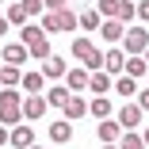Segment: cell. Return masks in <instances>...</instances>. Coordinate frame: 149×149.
Wrapping results in <instances>:
<instances>
[{"label": "cell", "instance_id": "1", "mask_svg": "<svg viewBox=\"0 0 149 149\" xmlns=\"http://www.w3.org/2000/svg\"><path fill=\"white\" fill-rule=\"evenodd\" d=\"M118 46H123V54H126V57H141V54H145V46H149V27H145V23H130Z\"/></svg>", "mask_w": 149, "mask_h": 149}, {"label": "cell", "instance_id": "2", "mask_svg": "<svg viewBox=\"0 0 149 149\" xmlns=\"http://www.w3.org/2000/svg\"><path fill=\"white\" fill-rule=\"evenodd\" d=\"M19 118H23L19 88H4V92H0V126H15Z\"/></svg>", "mask_w": 149, "mask_h": 149}, {"label": "cell", "instance_id": "3", "mask_svg": "<svg viewBox=\"0 0 149 149\" xmlns=\"http://www.w3.org/2000/svg\"><path fill=\"white\" fill-rule=\"evenodd\" d=\"M73 54L80 57V65H84L88 73H100V69H103V50H96L92 38H73Z\"/></svg>", "mask_w": 149, "mask_h": 149}, {"label": "cell", "instance_id": "4", "mask_svg": "<svg viewBox=\"0 0 149 149\" xmlns=\"http://www.w3.org/2000/svg\"><path fill=\"white\" fill-rule=\"evenodd\" d=\"M123 65H126V54H123V46H107V50H103V73L115 80L118 73H123Z\"/></svg>", "mask_w": 149, "mask_h": 149}, {"label": "cell", "instance_id": "5", "mask_svg": "<svg viewBox=\"0 0 149 149\" xmlns=\"http://www.w3.org/2000/svg\"><path fill=\"white\" fill-rule=\"evenodd\" d=\"M8 145H15V149H31V145H35V130L27 126V123H15V126L8 130Z\"/></svg>", "mask_w": 149, "mask_h": 149}, {"label": "cell", "instance_id": "6", "mask_svg": "<svg viewBox=\"0 0 149 149\" xmlns=\"http://www.w3.org/2000/svg\"><path fill=\"white\" fill-rule=\"evenodd\" d=\"M141 118H145V111H141L138 103H126L123 111H118V126H123V130H138Z\"/></svg>", "mask_w": 149, "mask_h": 149}, {"label": "cell", "instance_id": "7", "mask_svg": "<svg viewBox=\"0 0 149 149\" xmlns=\"http://www.w3.org/2000/svg\"><path fill=\"white\" fill-rule=\"evenodd\" d=\"M0 57H4V65H19V69H23V61L31 57V50H27L23 42H8L4 50H0Z\"/></svg>", "mask_w": 149, "mask_h": 149}, {"label": "cell", "instance_id": "8", "mask_svg": "<svg viewBox=\"0 0 149 149\" xmlns=\"http://www.w3.org/2000/svg\"><path fill=\"white\" fill-rule=\"evenodd\" d=\"M100 141L103 145H118V138H123V126H118V118H100Z\"/></svg>", "mask_w": 149, "mask_h": 149}, {"label": "cell", "instance_id": "9", "mask_svg": "<svg viewBox=\"0 0 149 149\" xmlns=\"http://www.w3.org/2000/svg\"><path fill=\"white\" fill-rule=\"evenodd\" d=\"M96 35H100V38H107L111 46H118V42H123V35H126V27H123V23H118V19H103Z\"/></svg>", "mask_w": 149, "mask_h": 149}, {"label": "cell", "instance_id": "10", "mask_svg": "<svg viewBox=\"0 0 149 149\" xmlns=\"http://www.w3.org/2000/svg\"><path fill=\"white\" fill-rule=\"evenodd\" d=\"M38 73H42L46 80H61V77L69 73V69H65V57H57V54H50L46 61H42V69H38Z\"/></svg>", "mask_w": 149, "mask_h": 149}, {"label": "cell", "instance_id": "11", "mask_svg": "<svg viewBox=\"0 0 149 149\" xmlns=\"http://www.w3.org/2000/svg\"><path fill=\"white\" fill-rule=\"evenodd\" d=\"M46 107H50L46 96H27V100H23V118H27V123H35V118L46 115Z\"/></svg>", "mask_w": 149, "mask_h": 149}, {"label": "cell", "instance_id": "12", "mask_svg": "<svg viewBox=\"0 0 149 149\" xmlns=\"http://www.w3.org/2000/svg\"><path fill=\"white\" fill-rule=\"evenodd\" d=\"M65 88H69L73 96H80L84 88H88V69H69L65 73Z\"/></svg>", "mask_w": 149, "mask_h": 149}, {"label": "cell", "instance_id": "13", "mask_svg": "<svg viewBox=\"0 0 149 149\" xmlns=\"http://www.w3.org/2000/svg\"><path fill=\"white\" fill-rule=\"evenodd\" d=\"M111 88H115L118 96H126V100H134V96H138V80H134V77H126V73H118V77L111 80Z\"/></svg>", "mask_w": 149, "mask_h": 149}, {"label": "cell", "instance_id": "14", "mask_svg": "<svg viewBox=\"0 0 149 149\" xmlns=\"http://www.w3.org/2000/svg\"><path fill=\"white\" fill-rule=\"evenodd\" d=\"M100 23H103V15L96 8H80V15H77V27H80V31H100Z\"/></svg>", "mask_w": 149, "mask_h": 149}, {"label": "cell", "instance_id": "15", "mask_svg": "<svg viewBox=\"0 0 149 149\" xmlns=\"http://www.w3.org/2000/svg\"><path fill=\"white\" fill-rule=\"evenodd\" d=\"M61 111H65V123H77V118H84V115H88V103H84L80 96H69V103H65Z\"/></svg>", "mask_w": 149, "mask_h": 149}, {"label": "cell", "instance_id": "16", "mask_svg": "<svg viewBox=\"0 0 149 149\" xmlns=\"http://www.w3.org/2000/svg\"><path fill=\"white\" fill-rule=\"evenodd\" d=\"M42 84H46L42 73H23V80H19V88H23L27 96H42Z\"/></svg>", "mask_w": 149, "mask_h": 149}, {"label": "cell", "instance_id": "17", "mask_svg": "<svg viewBox=\"0 0 149 149\" xmlns=\"http://www.w3.org/2000/svg\"><path fill=\"white\" fill-rule=\"evenodd\" d=\"M88 88H92L96 96H107V92H111V77H107L103 69H100V73H88Z\"/></svg>", "mask_w": 149, "mask_h": 149}, {"label": "cell", "instance_id": "18", "mask_svg": "<svg viewBox=\"0 0 149 149\" xmlns=\"http://www.w3.org/2000/svg\"><path fill=\"white\" fill-rule=\"evenodd\" d=\"M73 138V123H65V118H57V123H50V141H69Z\"/></svg>", "mask_w": 149, "mask_h": 149}, {"label": "cell", "instance_id": "19", "mask_svg": "<svg viewBox=\"0 0 149 149\" xmlns=\"http://www.w3.org/2000/svg\"><path fill=\"white\" fill-rule=\"evenodd\" d=\"M69 96H73V92H69L65 84H54L50 92H46V103H50V107H65V103H69Z\"/></svg>", "mask_w": 149, "mask_h": 149}, {"label": "cell", "instance_id": "20", "mask_svg": "<svg viewBox=\"0 0 149 149\" xmlns=\"http://www.w3.org/2000/svg\"><path fill=\"white\" fill-rule=\"evenodd\" d=\"M123 73H126V77H134V80H141V77L149 73V65H145V57H126Z\"/></svg>", "mask_w": 149, "mask_h": 149}, {"label": "cell", "instance_id": "21", "mask_svg": "<svg viewBox=\"0 0 149 149\" xmlns=\"http://www.w3.org/2000/svg\"><path fill=\"white\" fill-rule=\"evenodd\" d=\"M19 80H23L19 65H4V69H0V84H4V88H19Z\"/></svg>", "mask_w": 149, "mask_h": 149}, {"label": "cell", "instance_id": "22", "mask_svg": "<svg viewBox=\"0 0 149 149\" xmlns=\"http://www.w3.org/2000/svg\"><path fill=\"white\" fill-rule=\"evenodd\" d=\"M38 38H46V31L38 23H27V27H19V42L23 46H31V42H38Z\"/></svg>", "mask_w": 149, "mask_h": 149}, {"label": "cell", "instance_id": "23", "mask_svg": "<svg viewBox=\"0 0 149 149\" xmlns=\"http://www.w3.org/2000/svg\"><path fill=\"white\" fill-rule=\"evenodd\" d=\"M38 27H42L46 35H54V31H61V8H57V12H42V23H38Z\"/></svg>", "mask_w": 149, "mask_h": 149}, {"label": "cell", "instance_id": "24", "mask_svg": "<svg viewBox=\"0 0 149 149\" xmlns=\"http://www.w3.org/2000/svg\"><path fill=\"white\" fill-rule=\"evenodd\" d=\"M118 149H145L141 134L138 130H123V138H118Z\"/></svg>", "mask_w": 149, "mask_h": 149}, {"label": "cell", "instance_id": "25", "mask_svg": "<svg viewBox=\"0 0 149 149\" xmlns=\"http://www.w3.org/2000/svg\"><path fill=\"white\" fill-rule=\"evenodd\" d=\"M4 19H8V27H27V23H31V19L23 15V8H19V4H12V8H4Z\"/></svg>", "mask_w": 149, "mask_h": 149}, {"label": "cell", "instance_id": "26", "mask_svg": "<svg viewBox=\"0 0 149 149\" xmlns=\"http://www.w3.org/2000/svg\"><path fill=\"white\" fill-rule=\"evenodd\" d=\"M88 111H92L96 118H111V100H107V96H100V100L88 103Z\"/></svg>", "mask_w": 149, "mask_h": 149}, {"label": "cell", "instance_id": "27", "mask_svg": "<svg viewBox=\"0 0 149 149\" xmlns=\"http://www.w3.org/2000/svg\"><path fill=\"white\" fill-rule=\"evenodd\" d=\"M118 4H123V0H96V12H100L103 19H115V15H118Z\"/></svg>", "mask_w": 149, "mask_h": 149}, {"label": "cell", "instance_id": "28", "mask_svg": "<svg viewBox=\"0 0 149 149\" xmlns=\"http://www.w3.org/2000/svg\"><path fill=\"white\" fill-rule=\"evenodd\" d=\"M15 4L23 8V15H27V19H35V15H42V12H46V8H42V0H15Z\"/></svg>", "mask_w": 149, "mask_h": 149}, {"label": "cell", "instance_id": "29", "mask_svg": "<svg viewBox=\"0 0 149 149\" xmlns=\"http://www.w3.org/2000/svg\"><path fill=\"white\" fill-rule=\"evenodd\" d=\"M27 50H31V57H38V61H46V57H50V42H46V38H38V42H31Z\"/></svg>", "mask_w": 149, "mask_h": 149}, {"label": "cell", "instance_id": "30", "mask_svg": "<svg viewBox=\"0 0 149 149\" xmlns=\"http://www.w3.org/2000/svg\"><path fill=\"white\" fill-rule=\"evenodd\" d=\"M61 31H77V12L73 8H61Z\"/></svg>", "mask_w": 149, "mask_h": 149}, {"label": "cell", "instance_id": "31", "mask_svg": "<svg viewBox=\"0 0 149 149\" xmlns=\"http://www.w3.org/2000/svg\"><path fill=\"white\" fill-rule=\"evenodd\" d=\"M134 12H138V19L149 27V0H134Z\"/></svg>", "mask_w": 149, "mask_h": 149}, {"label": "cell", "instance_id": "32", "mask_svg": "<svg viewBox=\"0 0 149 149\" xmlns=\"http://www.w3.org/2000/svg\"><path fill=\"white\" fill-rule=\"evenodd\" d=\"M134 100H138V107L149 115V88H138V96H134Z\"/></svg>", "mask_w": 149, "mask_h": 149}, {"label": "cell", "instance_id": "33", "mask_svg": "<svg viewBox=\"0 0 149 149\" xmlns=\"http://www.w3.org/2000/svg\"><path fill=\"white\" fill-rule=\"evenodd\" d=\"M46 12H57V8H69V0H42Z\"/></svg>", "mask_w": 149, "mask_h": 149}, {"label": "cell", "instance_id": "34", "mask_svg": "<svg viewBox=\"0 0 149 149\" xmlns=\"http://www.w3.org/2000/svg\"><path fill=\"white\" fill-rule=\"evenodd\" d=\"M8 35V19H4V8H0V38Z\"/></svg>", "mask_w": 149, "mask_h": 149}, {"label": "cell", "instance_id": "35", "mask_svg": "<svg viewBox=\"0 0 149 149\" xmlns=\"http://www.w3.org/2000/svg\"><path fill=\"white\" fill-rule=\"evenodd\" d=\"M8 130L12 126H0V145H8Z\"/></svg>", "mask_w": 149, "mask_h": 149}, {"label": "cell", "instance_id": "36", "mask_svg": "<svg viewBox=\"0 0 149 149\" xmlns=\"http://www.w3.org/2000/svg\"><path fill=\"white\" fill-rule=\"evenodd\" d=\"M141 141H145V149H149V130H141Z\"/></svg>", "mask_w": 149, "mask_h": 149}, {"label": "cell", "instance_id": "37", "mask_svg": "<svg viewBox=\"0 0 149 149\" xmlns=\"http://www.w3.org/2000/svg\"><path fill=\"white\" fill-rule=\"evenodd\" d=\"M141 57H145V65H149V46H145V54H141Z\"/></svg>", "mask_w": 149, "mask_h": 149}, {"label": "cell", "instance_id": "38", "mask_svg": "<svg viewBox=\"0 0 149 149\" xmlns=\"http://www.w3.org/2000/svg\"><path fill=\"white\" fill-rule=\"evenodd\" d=\"M103 149H118V145H103Z\"/></svg>", "mask_w": 149, "mask_h": 149}, {"label": "cell", "instance_id": "39", "mask_svg": "<svg viewBox=\"0 0 149 149\" xmlns=\"http://www.w3.org/2000/svg\"><path fill=\"white\" fill-rule=\"evenodd\" d=\"M31 149H42V145H31Z\"/></svg>", "mask_w": 149, "mask_h": 149}, {"label": "cell", "instance_id": "40", "mask_svg": "<svg viewBox=\"0 0 149 149\" xmlns=\"http://www.w3.org/2000/svg\"><path fill=\"white\" fill-rule=\"evenodd\" d=\"M0 4H4V0H0Z\"/></svg>", "mask_w": 149, "mask_h": 149}, {"label": "cell", "instance_id": "41", "mask_svg": "<svg viewBox=\"0 0 149 149\" xmlns=\"http://www.w3.org/2000/svg\"><path fill=\"white\" fill-rule=\"evenodd\" d=\"M130 4H134V0H130Z\"/></svg>", "mask_w": 149, "mask_h": 149}]
</instances>
